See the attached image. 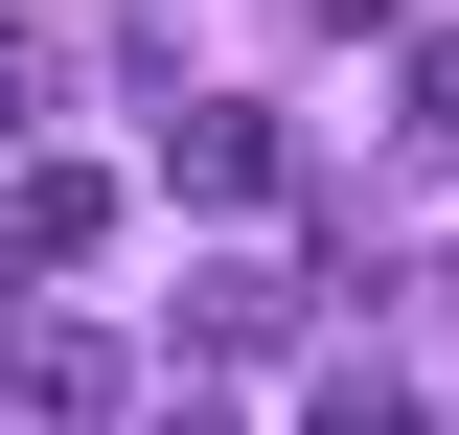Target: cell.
<instances>
[{"label":"cell","instance_id":"obj_2","mask_svg":"<svg viewBox=\"0 0 459 435\" xmlns=\"http://www.w3.org/2000/svg\"><path fill=\"white\" fill-rule=\"evenodd\" d=\"M184 367L276 389V367H299V275H184Z\"/></svg>","mask_w":459,"mask_h":435},{"label":"cell","instance_id":"obj_1","mask_svg":"<svg viewBox=\"0 0 459 435\" xmlns=\"http://www.w3.org/2000/svg\"><path fill=\"white\" fill-rule=\"evenodd\" d=\"M161 183H184V207H276L299 138H276L253 92H184V69H161Z\"/></svg>","mask_w":459,"mask_h":435},{"label":"cell","instance_id":"obj_7","mask_svg":"<svg viewBox=\"0 0 459 435\" xmlns=\"http://www.w3.org/2000/svg\"><path fill=\"white\" fill-rule=\"evenodd\" d=\"M299 23H322V47H368V23H391V0H299Z\"/></svg>","mask_w":459,"mask_h":435},{"label":"cell","instance_id":"obj_4","mask_svg":"<svg viewBox=\"0 0 459 435\" xmlns=\"http://www.w3.org/2000/svg\"><path fill=\"white\" fill-rule=\"evenodd\" d=\"M92 229H115V183H92V161H23V183H0V298H23V275H69Z\"/></svg>","mask_w":459,"mask_h":435},{"label":"cell","instance_id":"obj_5","mask_svg":"<svg viewBox=\"0 0 459 435\" xmlns=\"http://www.w3.org/2000/svg\"><path fill=\"white\" fill-rule=\"evenodd\" d=\"M391 161H459V23H413V69H391Z\"/></svg>","mask_w":459,"mask_h":435},{"label":"cell","instance_id":"obj_3","mask_svg":"<svg viewBox=\"0 0 459 435\" xmlns=\"http://www.w3.org/2000/svg\"><path fill=\"white\" fill-rule=\"evenodd\" d=\"M0 413H138V367L92 321H0Z\"/></svg>","mask_w":459,"mask_h":435},{"label":"cell","instance_id":"obj_6","mask_svg":"<svg viewBox=\"0 0 459 435\" xmlns=\"http://www.w3.org/2000/svg\"><path fill=\"white\" fill-rule=\"evenodd\" d=\"M47 92H69V23H47V0H0V138H47Z\"/></svg>","mask_w":459,"mask_h":435}]
</instances>
